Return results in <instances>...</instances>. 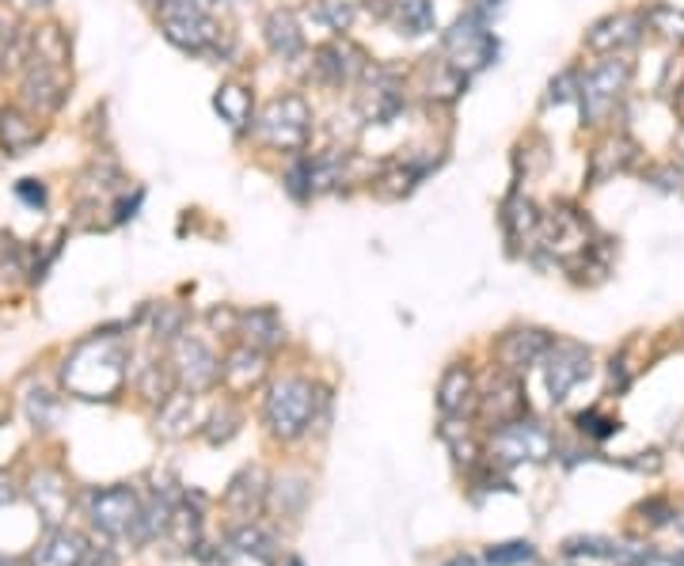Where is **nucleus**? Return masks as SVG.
Segmentation results:
<instances>
[{
    "mask_svg": "<svg viewBox=\"0 0 684 566\" xmlns=\"http://www.w3.org/2000/svg\"><path fill=\"white\" fill-rule=\"evenodd\" d=\"M323 403H328V396L309 377H282L279 384H271V392L263 399V419L274 438L297 441L320 422Z\"/></svg>",
    "mask_w": 684,
    "mask_h": 566,
    "instance_id": "1",
    "label": "nucleus"
},
{
    "mask_svg": "<svg viewBox=\"0 0 684 566\" xmlns=\"http://www.w3.org/2000/svg\"><path fill=\"white\" fill-rule=\"evenodd\" d=\"M156 20H160L164 39L187 53H221V23L209 16V8L194 4V0H160L156 4Z\"/></svg>",
    "mask_w": 684,
    "mask_h": 566,
    "instance_id": "2",
    "label": "nucleus"
},
{
    "mask_svg": "<svg viewBox=\"0 0 684 566\" xmlns=\"http://www.w3.org/2000/svg\"><path fill=\"white\" fill-rule=\"evenodd\" d=\"M312 134V110L304 96H279L266 104V110L255 123V137L282 153H301Z\"/></svg>",
    "mask_w": 684,
    "mask_h": 566,
    "instance_id": "3",
    "label": "nucleus"
},
{
    "mask_svg": "<svg viewBox=\"0 0 684 566\" xmlns=\"http://www.w3.org/2000/svg\"><path fill=\"white\" fill-rule=\"evenodd\" d=\"M627 77H632V65H627L624 58L600 61L586 72V77H582V85H578L582 118H586L589 126H600L608 115H613L616 99H621L624 88H627Z\"/></svg>",
    "mask_w": 684,
    "mask_h": 566,
    "instance_id": "4",
    "label": "nucleus"
},
{
    "mask_svg": "<svg viewBox=\"0 0 684 566\" xmlns=\"http://www.w3.org/2000/svg\"><path fill=\"white\" fill-rule=\"evenodd\" d=\"M65 99H69V69L27 58V65L20 69V107L46 118V115H58Z\"/></svg>",
    "mask_w": 684,
    "mask_h": 566,
    "instance_id": "5",
    "label": "nucleus"
},
{
    "mask_svg": "<svg viewBox=\"0 0 684 566\" xmlns=\"http://www.w3.org/2000/svg\"><path fill=\"white\" fill-rule=\"evenodd\" d=\"M85 509L91 528H99L104 536H126L137 525V517H141V498H137L134 487L118 482V487L88 490Z\"/></svg>",
    "mask_w": 684,
    "mask_h": 566,
    "instance_id": "6",
    "label": "nucleus"
},
{
    "mask_svg": "<svg viewBox=\"0 0 684 566\" xmlns=\"http://www.w3.org/2000/svg\"><path fill=\"white\" fill-rule=\"evenodd\" d=\"M491 457L506 463V468H514V463H540L551 457V433L536 422L514 419L491 433Z\"/></svg>",
    "mask_w": 684,
    "mask_h": 566,
    "instance_id": "7",
    "label": "nucleus"
},
{
    "mask_svg": "<svg viewBox=\"0 0 684 566\" xmlns=\"http://www.w3.org/2000/svg\"><path fill=\"white\" fill-rule=\"evenodd\" d=\"M369 58L362 46H354L350 39L342 42H328L316 50V61H312V80L323 88H350L365 77Z\"/></svg>",
    "mask_w": 684,
    "mask_h": 566,
    "instance_id": "8",
    "label": "nucleus"
},
{
    "mask_svg": "<svg viewBox=\"0 0 684 566\" xmlns=\"http://www.w3.org/2000/svg\"><path fill=\"white\" fill-rule=\"evenodd\" d=\"M589 373H594V358L578 342H551V350L544 354V380L556 403H563Z\"/></svg>",
    "mask_w": 684,
    "mask_h": 566,
    "instance_id": "9",
    "label": "nucleus"
},
{
    "mask_svg": "<svg viewBox=\"0 0 684 566\" xmlns=\"http://www.w3.org/2000/svg\"><path fill=\"white\" fill-rule=\"evenodd\" d=\"M172 369H175V380L187 392H206V388H214L221 380V361L214 358V350L206 342L194 335H183L172 342Z\"/></svg>",
    "mask_w": 684,
    "mask_h": 566,
    "instance_id": "10",
    "label": "nucleus"
},
{
    "mask_svg": "<svg viewBox=\"0 0 684 566\" xmlns=\"http://www.w3.org/2000/svg\"><path fill=\"white\" fill-rule=\"evenodd\" d=\"M551 350V335L544 328H517V331H506L502 339H498V365L506 369V373L521 377L529 373L532 365H540L544 354Z\"/></svg>",
    "mask_w": 684,
    "mask_h": 566,
    "instance_id": "11",
    "label": "nucleus"
},
{
    "mask_svg": "<svg viewBox=\"0 0 684 566\" xmlns=\"http://www.w3.org/2000/svg\"><path fill=\"white\" fill-rule=\"evenodd\" d=\"M27 495H31L35 509L46 525H58L72 506V490H69V479L61 476L58 468H39L31 479H27Z\"/></svg>",
    "mask_w": 684,
    "mask_h": 566,
    "instance_id": "12",
    "label": "nucleus"
},
{
    "mask_svg": "<svg viewBox=\"0 0 684 566\" xmlns=\"http://www.w3.org/2000/svg\"><path fill=\"white\" fill-rule=\"evenodd\" d=\"M88 555H91V547H88L85 533L53 525L39 540V547L31 552V566H85Z\"/></svg>",
    "mask_w": 684,
    "mask_h": 566,
    "instance_id": "13",
    "label": "nucleus"
},
{
    "mask_svg": "<svg viewBox=\"0 0 684 566\" xmlns=\"http://www.w3.org/2000/svg\"><path fill=\"white\" fill-rule=\"evenodd\" d=\"M479 407V388L468 365H449L438 380V411L446 419H468Z\"/></svg>",
    "mask_w": 684,
    "mask_h": 566,
    "instance_id": "14",
    "label": "nucleus"
},
{
    "mask_svg": "<svg viewBox=\"0 0 684 566\" xmlns=\"http://www.w3.org/2000/svg\"><path fill=\"white\" fill-rule=\"evenodd\" d=\"M42 137L46 129L39 126V115H31L20 104L0 107V148H4V156H27Z\"/></svg>",
    "mask_w": 684,
    "mask_h": 566,
    "instance_id": "15",
    "label": "nucleus"
},
{
    "mask_svg": "<svg viewBox=\"0 0 684 566\" xmlns=\"http://www.w3.org/2000/svg\"><path fill=\"white\" fill-rule=\"evenodd\" d=\"M479 411H483L495 426H506V422L521 419V411H525L521 380H517L514 373H506V369H502V373H495L491 384H487V392L479 396Z\"/></svg>",
    "mask_w": 684,
    "mask_h": 566,
    "instance_id": "16",
    "label": "nucleus"
},
{
    "mask_svg": "<svg viewBox=\"0 0 684 566\" xmlns=\"http://www.w3.org/2000/svg\"><path fill=\"white\" fill-rule=\"evenodd\" d=\"M266 495H271V476H266L258 463H247V468H240L233 482H228V490H225V506L233 509V514L240 517H252L258 514V509L266 506Z\"/></svg>",
    "mask_w": 684,
    "mask_h": 566,
    "instance_id": "17",
    "label": "nucleus"
},
{
    "mask_svg": "<svg viewBox=\"0 0 684 566\" xmlns=\"http://www.w3.org/2000/svg\"><path fill=\"white\" fill-rule=\"evenodd\" d=\"M266 377V350H255V347H236L233 354L225 358V365H221V380H225V388L233 396H247L255 392L258 384H263Z\"/></svg>",
    "mask_w": 684,
    "mask_h": 566,
    "instance_id": "18",
    "label": "nucleus"
},
{
    "mask_svg": "<svg viewBox=\"0 0 684 566\" xmlns=\"http://www.w3.org/2000/svg\"><path fill=\"white\" fill-rule=\"evenodd\" d=\"M643 35V16H605V20H597L594 27L586 31V46L594 53H616L624 50V46H635Z\"/></svg>",
    "mask_w": 684,
    "mask_h": 566,
    "instance_id": "19",
    "label": "nucleus"
},
{
    "mask_svg": "<svg viewBox=\"0 0 684 566\" xmlns=\"http://www.w3.org/2000/svg\"><path fill=\"white\" fill-rule=\"evenodd\" d=\"M263 39H266V50L274 53V58L290 61L297 58L304 50V31L297 23V16L290 12V8H274L271 16L263 20Z\"/></svg>",
    "mask_w": 684,
    "mask_h": 566,
    "instance_id": "20",
    "label": "nucleus"
},
{
    "mask_svg": "<svg viewBox=\"0 0 684 566\" xmlns=\"http://www.w3.org/2000/svg\"><path fill=\"white\" fill-rule=\"evenodd\" d=\"M198 422V399L190 392H172L160 403V414H156V433L164 441H183Z\"/></svg>",
    "mask_w": 684,
    "mask_h": 566,
    "instance_id": "21",
    "label": "nucleus"
},
{
    "mask_svg": "<svg viewBox=\"0 0 684 566\" xmlns=\"http://www.w3.org/2000/svg\"><path fill=\"white\" fill-rule=\"evenodd\" d=\"M540 225H544V213L532 206L525 194H510L502 202V228H506V240L510 244H536L540 236Z\"/></svg>",
    "mask_w": 684,
    "mask_h": 566,
    "instance_id": "22",
    "label": "nucleus"
},
{
    "mask_svg": "<svg viewBox=\"0 0 684 566\" xmlns=\"http://www.w3.org/2000/svg\"><path fill=\"white\" fill-rule=\"evenodd\" d=\"M236 335H244L247 347L255 350H274L285 342V328L274 309H252V312H240Z\"/></svg>",
    "mask_w": 684,
    "mask_h": 566,
    "instance_id": "23",
    "label": "nucleus"
},
{
    "mask_svg": "<svg viewBox=\"0 0 684 566\" xmlns=\"http://www.w3.org/2000/svg\"><path fill=\"white\" fill-rule=\"evenodd\" d=\"M214 107H217V115L225 118V123L233 126V129L255 126V96H252V88L236 85V80H228V85L217 88Z\"/></svg>",
    "mask_w": 684,
    "mask_h": 566,
    "instance_id": "24",
    "label": "nucleus"
},
{
    "mask_svg": "<svg viewBox=\"0 0 684 566\" xmlns=\"http://www.w3.org/2000/svg\"><path fill=\"white\" fill-rule=\"evenodd\" d=\"M430 172V164H411V160H400V164H392V168H384L381 175L373 179V191H377V198H384V202H392V198H407L414 187H419V179L422 175Z\"/></svg>",
    "mask_w": 684,
    "mask_h": 566,
    "instance_id": "25",
    "label": "nucleus"
},
{
    "mask_svg": "<svg viewBox=\"0 0 684 566\" xmlns=\"http://www.w3.org/2000/svg\"><path fill=\"white\" fill-rule=\"evenodd\" d=\"M400 27V35L407 39H419V35H430L433 23H438V12H433V0H392V16Z\"/></svg>",
    "mask_w": 684,
    "mask_h": 566,
    "instance_id": "26",
    "label": "nucleus"
},
{
    "mask_svg": "<svg viewBox=\"0 0 684 566\" xmlns=\"http://www.w3.org/2000/svg\"><path fill=\"white\" fill-rule=\"evenodd\" d=\"M31 58L39 61H50L58 69H69L72 61V42H69V31H61L58 23H46L39 31L31 35Z\"/></svg>",
    "mask_w": 684,
    "mask_h": 566,
    "instance_id": "27",
    "label": "nucleus"
},
{
    "mask_svg": "<svg viewBox=\"0 0 684 566\" xmlns=\"http://www.w3.org/2000/svg\"><path fill=\"white\" fill-rule=\"evenodd\" d=\"M233 547H236L240 555H252L255 563L271 566L274 563V547H279V544H274V536L266 533V528H258L255 521H244L233 533Z\"/></svg>",
    "mask_w": 684,
    "mask_h": 566,
    "instance_id": "28",
    "label": "nucleus"
},
{
    "mask_svg": "<svg viewBox=\"0 0 684 566\" xmlns=\"http://www.w3.org/2000/svg\"><path fill=\"white\" fill-rule=\"evenodd\" d=\"M635 160V145L627 137H608L594 153V179H608L613 172H624Z\"/></svg>",
    "mask_w": 684,
    "mask_h": 566,
    "instance_id": "29",
    "label": "nucleus"
},
{
    "mask_svg": "<svg viewBox=\"0 0 684 566\" xmlns=\"http://www.w3.org/2000/svg\"><path fill=\"white\" fill-rule=\"evenodd\" d=\"M643 27H651L665 42H684V12L673 4H651L643 12Z\"/></svg>",
    "mask_w": 684,
    "mask_h": 566,
    "instance_id": "30",
    "label": "nucleus"
},
{
    "mask_svg": "<svg viewBox=\"0 0 684 566\" xmlns=\"http://www.w3.org/2000/svg\"><path fill=\"white\" fill-rule=\"evenodd\" d=\"M168 533H172L175 547L190 552V547H198L202 540V514L194 506H175L168 517Z\"/></svg>",
    "mask_w": 684,
    "mask_h": 566,
    "instance_id": "31",
    "label": "nucleus"
},
{
    "mask_svg": "<svg viewBox=\"0 0 684 566\" xmlns=\"http://www.w3.org/2000/svg\"><path fill=\"white\" fill-rule=\"evenodd\" d=\"M187 323H190V312L183 309V304H160L153 315V335L156 342H175V339H183L187 335Z\"/></svg>",
    "mask_w": 684,
    "mask_h": 566,
    "instance_id": "32",
    "label": "nucleus"
},
{
    "mask_svg": "<svg viewBox=\"0 0 684 566\" xmlns=\"http://www.w3.org/2000/svg\"><path fill=\"white\" fill-rule=\"evenodd\" d=\"M137 388H141L145 399H153V403H164V399L175 392V369H164L160 361H153V365L141 369V380H137Z\"/></svg>",
    "mask_w": 684,
    "mask_h": 566,
    "instance_id": "33",
    "label": "nucleus"
},
{
    "mask_svg": "<svg viewBox=\"0 0 684 566\" xmlns=\"http://www.w3.org/2000/svg\"><path fill=\"white\" fill-rule=\"evenodd\" d=\"M240 407L236 403H221L214 414H209V422H206V441L209 445H225V441H233L236 433H240Z\"/></svg>",
    "mask_w": 684,
    "mask_h": 566,
    "instance_id": "34",
    "label": "nucleus"
},
{
    "mask_svg": "<svg viewBox=\"0 0 684 566\" xmlns=\"http://www.w3.org/2000/svg\"><path fill=\"white\" fill-rule=\"evenodd\" d=\"M58 396L46 392V388H39V392L27 396V414H31V422L39 426V430H50L53 419H58Z\"/></svg>",
    "mask_w": 684,
    "mask_h": 566,
    "instance_id": "35",
    "label": "nucleus"
},
{
    "mask_svg": "<svg viewBox=\"0 0 684 566\" xmlns=\"http://www.w3.org/2000/svg\"><path fill=\"white\" fill-rule=\"evenodd\" d=\"M532 559H536V552H532V544H525V540L498 544L487 552V563L491 566H517V563H532Z\"/></svg>",
    "mask_w": 684,
    "mask_h": 566,
    "instance_id": "36",
    "label": "nucleus"
},
{
    "mask_svg": "<svg viewBox=\"0 0 684 566\" xmlns=\"http://www.w3.org/2000/svg\"><path fill=\"white\" fill-rule=\"evenodd\" d=\"M320 16H323V20H328L331 31L346 35V31H350V23H354V0H323Z\"/></svg>",
    "mask_w": 684,
    "mask_h": 566,
    "instance_id": "37",
    "label": "nucleus"
},
{
    "mask_svg": "<svg viewBox=\"0 0 684 566\" xmlns=\"http://www.w3.org/2000/svg\"><path fill=\"white\" fill-rule=\"evenodd\" d=\"M563 552H567V555H589V559H613L616 544L600 540V536H578V540H567Z\"/></svg>",
    "mask_w": 684,
    "mask_h": 566,
    "instance_id": "38",
    "label": "nucleus"
},
{
    "mask_svg": "<svg viewBox=\"0 0 684 566\" xmlns=\"http://www.w3.org/2000/svg\"><path fill=\"white\" fill-rule=\"evenodd\" d=\"M578 85H582V77L575 69L559 72V80H551V85H548V104H567V99L578 91Z\"/></svg>",
    "mask_w": 684,
    "mask_h": 566,
    "instance_id": "39",
    "label": "nucleus"
},
{
    "mask_svg": "<svg viewBox=\"0 0 684 566\" xmlns=\"http://www.w3.org/2000/svg\"><path fill=\"white\" fill-rule=\"evenodd\" d=\"M16 198L27 202L31 209H42L46 206V187L39 179H20V183H16Z\"/></svg>",
    "mask_w": 684,
    "mask_h": 566,
    "instance_id": "40",
    "label": "nucleus"
},
{
    "mask_svg": "<svg viewBox=\"0 0 684 566\" xmlns=\"http://www.w3.org/2000/svg\"><path fill=\"white\" fill-rule=\"evenodd\" d=\"M236 323H240V312H233V309H214V312H209V328H214V331H236Z\"/></svg>",
    "mask_w": 684,
    "mask_h": 566,
    "instance_id": "41",
    "label": "nucleus"
},
{
    "mask_svg": "<svg viewBox=\"0 0 684 566\" xmlns=\"http://www.w3.org/2000/svg\"><path fill=\"white\" fill-rule=\"evenodd\" d=\"M578 426H582V430H586V426H589V430H594L597 438H605V433H613V430H616V422H613V419H597V411L578 414Z\"/></svg>",
    "mask_w": 684,
    "mask_h": 566,
    "instance_id": "42",
    "label": "nucleus"
},
{
    "mask_svg": "<svg viewBox=\"0 0 684 566\" xmlns=\"http://www.w3.org/2000/svg\"><path fill=\"white\" fill-rule=\"evenodd\" d=\"M16 502V482L4 476V471H0V509L4 506H12Z\"/></svg>",
    "mask_w": 684,
    "mask_h": 566,
    "instance_id": "43",
    "label": "nucleus"
},
{
    "mask_svg": "<svg viewBox=\"0 0 684 566\" xmlns=\"http://www.w3.org/2000/svg\"><path fill=\"white\" fill-rule=\"evenodd\" d=\"M639 566H684V559H673V555H643Z\"/></svg>",
    "mask_w": 684,
    "mask_h": 566,
    "instance_id": "44",
    "label": "nucleus"
},
{
    "mask_svg": "<svg viewBox=\"0 0 684 566\" xmlns=\"http://www.w3.org/2000/svg\"><path fill=\"white\" fill-rule=\"evenodd\" d=\"M4 4H8V8H35L39 0H4Z\"/></svg>",
    "mask_w": 684,
    "mask_h": 566,
    "instance_id": "45",
    "label": "nucleus"
},
{
    "mask_svg": "<svg viewBox=\"0 0 684 566\" xmlns=\"http://www.w3.org/2000/svg\"><path fill=\"white\" fill-rule=\"evenodd\" d=\"M677 110H681V118H684V85L677 88Z\"/></svg>",
    "mask_w": 684,
    "mask_h": 566,
    "instance_id": "46",
    "label": "nucleus"
},
{
    "mask_svg": "<svg viewBox=\"0 0 684 566\" xmlns=\"http://www.w3.org/2000/svg\"><path fill=\"white\" fill-rule=\"evenodd\" d=\"M194 4H202V8H209V4H214V0H194Z\"/></svg>",
    "mask_w": 684,
    "mask_h": 566,
    "instance_id": "47",
    "label": "nucleus"
},
{
    "mask_svg": "<svg viewBox=\"0 0 684 566\" xmlns=\"http://www.w3.org/2000/svg\"><path fill=\"white\" fill-rule=\"evenodd\" d=\"M39 4H50V0H39Z\"/></svg>",
    "mask_w": 684,
    "mask_h": 566,
    "instance_id": "48",
    "label": "nucleus"
},
{
    "mask_svg": "<svg viewBox=\"0 0 684 566\" xmlns=\"http://www.w3.org/2000/svg\"><path fill=\"white\" fill-rule=\"evenodd\" d=\"M290 566H301V563H290Z\"/></svg>",
    "mask_w": 684,
    "mask_h": 566,
    "instance_id": "49",
    "label": "nucleus"
},
{
    "mask_svg": "<svg viewBox=\"0 0 684 566\" xmlns=\"http://www.w3.org/2000/svg\"><path fill=\"white\" fill-rule=\"evenodd\" d=\"M681 559H684V555H681Z\"/></svg>",
    "mask_w": 684,
    "mask_h": 566,
    "instance_id": "50",
    "label": "nucleus"
}]
</instances>
